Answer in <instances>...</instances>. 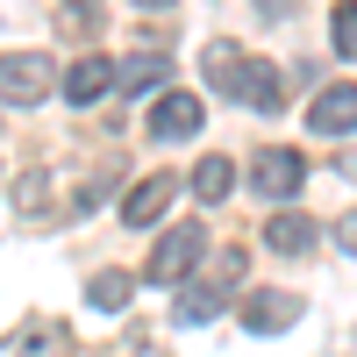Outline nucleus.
<instances>
[{"instance_id":"1","label":"nucleus","mask_w":357,"mask_h":357,"mask_svg":"<svg viewBox=\"0 0 357 357\" xmlns=\"http://www.w3.org/2000/svg\"><path fill=\"white\" fill-rule=\"evenodd\" d=\"M200 72H207V86H215V93H236V100L257 107V114H279V107H286V93H279V65H264V57H243L229 36L200 50Z\"/></svg>"},{"instance_id":"2","label":"nucleus","mask_w":357,"mask_h":357,"mask_svg":"<svg viewBox=\"0 0 357 357\" xmlns=\"http://www.w3.org/2000/svg\"><path fill=\"white\" fill-rule=\"evenodd\" d=\"M236 286H243V250H222L215 264H207V279L178 286V307H172V321H186V329L215 321V314H222V301H229Z\"/></svg>"},{"instance_id":"3","label":"nucleus","mask_w":357,"mask_h":357,"mask_svg":"<svg viewBox=\"0 0 357 357\" xmlns=\"http://www.w3.org/2000/svg\"><path fill=\"white\" fill-rule=\"evenodd\" d=\"M207 257V229L200 222H178V229H165L158 236V250H151V264H143V279L151 286H186V272Z\"/></svg>"},{"instance_id":"4","label":"nucleus","mask_w":357,"mask_h":357,"mask_svg":"<svg viewBox=\"0 0 357 357\" xmlns=\"http://www.w3.org/2000/svg\"><path fill=\"white\" fill-rule=\"evenodd\" d=\"M301 178H307V158H301V151H279V143H272V151H257V165H250V186H257L264 200H293V193H301Z\"/></svg>"},{"instance_id":"5","label":"nucleus","mask_w":357,"mask_h":357,"mask_svg":"<svg viewBox=\"0 0 357 357\" xmlns=\"http://www.w3.org/2000/svg\"><path fill=\"white\" fill-rule=\"evenodd\" d=\"M0 86H8V107H36V100L50 93V57H36V50H8Z\"/></svg>"},{"instance_id":"6","label":"nucleus","mask_w":357,"mask_h":357,"mask_svg":"<svg viewBox=\"0 0 357 357\" xmlns=\"http://www.w3.org/2000/svg\"><path fill=\"white\" fill-rule=\"evenodd\" d=\"M301 321V293H279V286H257V293H243V329H257V336H279V329H293Z\"/></svg>"},{"instance_id":"7","label":"nucleus","mask_w":357,"mask_h":357,"mask_svg":"<svg viewBox=\"0 0 357 357\" xmlns=\"http://www.w3.org/2000/svg\"><path fill=\"white\" fill-rule=\"evenodd\" d=\"M307 129H314V136H350V129H357V86H350V79H336V86H321V93H314Z\"/></svg>"},{"instance_id":"8","label":"nucleus","mask_w":357,"mask_h":357,"mask_svg":"<svg viewBox=\"0 0 357 357\" xmlns=\"http://www.w3.org/2000/svg\"><path fill=\"white\" fill-rule=\"evenodd\" d=\"M200 122H207L200 93H158V107H151V136H158V143H178V136H200Z\"/></svg>"},{"instance_id":"9","label":"nucleus","mask_w":357,"mask_h":357,"mask_svg":"<svg viewBox=\"0 0 357 357\" xmlns=\"http://www.w3.org/2000/svg\"><path fill=\"white\" fill-rule=\"evenodd\" d=\"M178 193V178L172 172H151V178H136V186L122 193V222L129 229H151V222H165V200Z\"/></svg>"},{"instance_id":"10","label":"nucleus","mask_w":357,"mask_h":357,"mask_svg":"<svg viewBox=\"0 0 357 357\" xmlns=\"http://www.w3.org/2000/svg\"><path fill=\"white\" fill-rule=\"evenodd\" d=\"M114 79H122V65H107L100 50H86L79 65L65 72V100H72V107H93V100H107V86H114Z\"/></svg>"},{"instance_id":"11","label":"nucleus","mask_w":357,"mask_h":357,"mask_svg":"<svg viewBox=\"0 0 357 357\" xmlns=\"http://www.w3.org/2000/svg\"><path fill=\"white\" fill-rule=\"evenodd\" d=\"M8 357H72V329H65V321H43V314H29L22 329L8 336Z\"/></svg>"},{"instance_id":"12","label":"nucleus","mask_w":357,"mask_h":357,"mask_svg":"<svg viewBox=\"0 0 357 357\" xmlns=\"http://www.w3.org/2000/svg\"><path fill=\"white\" fill-rule=\"evenodd\" d=\"M264 243L286 250V257H301V250H314V222H307V215H293V207H279V215L264 222Z\"/></svg>"},{"instance_id":"13","label":"nucleus","mask_w":357,"mask_h":357,"mask_svg":"<svg viewBox=\"0 0 357 357\" xmlns=\"http://www.w3.org/2000/svg\"><path fill=\"white\" fill-rule=\"evenodd\" d=\"M129 293H136V279H129V272H93V279H86V307L114 314V307H129Z\"/></svg>"},{"instance_id":"14","label":"nucleus","mask_w":357,"mask_h":357,"mask_svg":"<svg viewBox=\"0 0 357 357\" xmlns=\"http://www.w3.org/2000/svg\"><path fill=\"white\" fill-rule=\"evenodd\" d=\"M229 186H236V165H229V158H200V165H193V193H200L207 207L229 200Z\"/></svg>"},{"instance_id":"15","label":"nucleus","mask_w":357,"mask_h":357,"mask_svg":"<svg viewBox=\"0 0 357 357\" xmlns=\"http://www.w3.org/2000/svg\"><path fill=\"white\" fill-rule=\"evenodd\" d=\"M172 79V57H129L122 65V93H158Z\"/></svg>"},{"instance_id":"16","label":"nucleus","mask_w":357,"mask_h":357,"mask_svg":"<svg viewBox=\"0 0 357 357\" xmlns=\"http://www.w3.org/2000/svg\"><path fill=\"white\" fill-rule=\"evenodd\" d=\"M329 36H336V57H357V0H336Z\"/></svg>"},{"instance_id":"17","label":"nucleus","mask_w":357,"mask_h":357,"mask_svg":"<svg viewBox=\"0 0 357 357\" xmlns=\"http://www.w3.org/2000/svg\"><path fill=\"white\" fill-rule=\"evenodd\" d=\"M336 250H357V215H343V222H336Z\"/></svg>"},{"instance_id":"18","label":"nucleus","mask_w":357,"mask_h":357,"mask_svg":"<svg viewBox=\"0 0 357 357\" xmlns=\"http://www.w3.org/2000/svg\"><path fill=\"white\" fill-rule=\"evenodd\" d=\"M286 8H293V0H264V15H286Z\"/></svg>"},{"instance_id":"19","label":"nucleus","mask_w":357,"mask_h":357,"mask_svg":"<svg viewBox=\"0 0 357 357\" xmlns=\"http://www.w3.org/2000/svg\"><path fill=\"white\" fill-rule=\"evenodd\" d=\"M136 8H172V0H136Z\"/></svg>"}]
</instances>
